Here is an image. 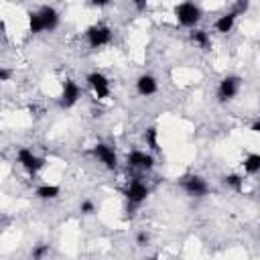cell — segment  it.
<instances>
[{
    "label": "cell",
    "instance_id": "15",
    "mask_svg": "<svg viewBox=\"0 0 260 260\" xmlns=\"http://www.w3.org/2000/svg\"><path fill=\"white\" fill-rule=\"evenodd\" d=\"M242 167H244V171H246L248 175H256V173H260V152H252V154H248V156L244 158Z\"/></svg>",
    "mask_w": 260,
    "mask_h": 260
},
{
    "label": "cell",
    "instance_id": "9",
    "mask_svg": "<svg viewBox=\"0 0 260 260\" xmlns=\"http://www.w3.org/2000/svg\"><path fill=\"white\" fill-rule=\"evenodd\" d=\"M126 162H128V167H132V169L150 171V169L154 167V156H152L150 152H146V150H132V152H128Z\"/></svg>",
    "mask_w": 260,
    "mask_h": 260
},
{
    "label": "cell",
    "instance_id": "6",
    "mask_svg": "<svg viewBox=\"0 0 260 260\" xmlns=\"http://www.w3.org/2000/svg\"><path fill=\"white\" fill-rule=\"evenodd\" d=\"M148 193H150L148 185H146V183H142V181H138V179L130 181V183H128V187L124 189V197H126V199H128V203H132V205H140L142 201H146Z\"/></svg>",
    "mask_w": 260,
    "mask_h": 260
},
{
    "label": "cell",
    "instance_id": "18",
    "mask_svg": "<svg viewBox=\"0 0 260 260\" xmlns=\"http://www.w3.org/2000/svg\"><path fill=\"white\" fill-rule=\"evenodd\" d=\"M28 28H30V32H43L45 30V26H43V18H41V14H39V10L37 12H30L28 14Z\"/></svg>",
    "mask_w": 260,
    "mask_h": 260
},
{
    "label": "cell",
    "instance_id": "7",
    "mask_svg": "<svg viewBox=\"0 0 260 260\" xmlns=\"http://www.w3.org/2000/svg\"><path fill=\"white\" fill-rule=\"evenodd\" d=\"M79 98H81V87L77 85V81L65 79L63 81V91H61V98H59V106L61 108H73Z\"/></svg>",
    "mask_w": 260,
    "mask_h": 260
},
{
    "label": "cell",
    "instance_id": "10",
    "mask_svg": "<svg viewBox=\"0 0 260 260\" xmlns=\"http://www.w3.org/2000/svg\"><path fill=\"white\" fill-rule=\"evenodd\" d=\"M87 83H89V87L93 89V93L98 95V100H106V98L110 95V81H108V77H106L104 73L91 71V73L87 75Z\"/></svg>",
    "mask_w": 260,
    "mask_h": 260
},
{
    "label": "cell",
    "instance_id": "22",
    "mask_svg": "<svg viewBox=\"0 0 260 260\" xmlns=\"http://www.w3.org/2000/svg\"><path fill=\"white\" fill-rule=\"evenodd\" d=\"M246 10H248V2H246V0L236 2V4H234V8H232V12H234L236 16H240V14H242V12H246Z\"/></svg>",
    "mask_w": 260,
    "mask_h": 260
},
{
    "label": "cell",
    "instance_id": "3",
    "mask_svg": "<svg viewBox=\"0 0 260 260\" xmlns=\"http://www.w3.org/2000/svg\"><path fill=\"white\" fill-rule=\"evenodd\" d=\"M16 158H18V162L22 165V169L24 171H28V173H39L45 165H47V158H43V156H39V154H35L30 148H18V152H16Z\"/></svg>",
    "mask_w": 260,
    "mask_h": 260
},
{
    "label": "cell",
    "instance_id": "13",
    "mask_svg": "<svg viewBox=\"0 0 260 260\" xmlns=\"http://www.w3.org/2000/svg\"><path fill=\"white\" fill-rule=\"evenodd\" d=\"M236 14L230 10V12H225V14H221L217 20H215V30L217 32H221V35H228V32H232V28H234V24H236Z\"/></svg>",
    "mask_w": 260,
    "mask_h": 260
},
{
    "label": "cell",
    "instance_id": "26",
    "mask_svg": "<svg viewBox=\"0 0 260 260\" xmlns=\"http://www.w3.org/2000/svg\"><path fill=\"white\" fill-rule=\"evenodd\" d=\"M134 6H136L138 10H142V8H146V2H134Z\"/></svg>",
    "mask_w": 260,
    "mask_h": 260
},
{
    "label": "cell",
    "instance_id": "19",
    "mask_svg": "<svg viewBox=\"0 0 260 260\" xmlns=\"http://www.w3.org/2000/svg\"><path fill=\"white\" fill-rule=\"evenodd\" d=\"M144 140H146V144L150 146V150H158V148H160V146H158V130H156L154 126L146 128V132H144Z\"/></svg>",
    "mask_w": 260,
    "mask_h": 260
},
{
    "label": "cell",
    "instance_id": "27",
    "mask_svg": "<svg viewBox=\"0 0 260 260\" xmlns=\"http://www.w3.org/2000/svg\"><path fill=\"white\" fill-rule=\"evenodd\" d=\"M146 260H158V256L154 254V256H150V258H146Z\"/></svg>",
    "mask_w": 260,
    "mask_h": 260
},
{
    "label": "cell",
    "instance_id": "11",
    "mask_svg": "<svg viewBox=\"0 0 260 260\" xmlns=\"http://www.w3.org/2000/svg\"><path fill=\"white\" fill-rule=\"evenodd\" d=\"M156 89H158V83H156V79H154L152 75L144 73V75H140V77L136 79V91H138L140 95L148 98V95L156 93Z\"/></svg>",
    "mask_w": 260,
    "mask_h": 260
},
{
    "label": "cell",
    "instance_id": "24",
    "mask_svg": "<svg viewBox=\"0 0 260 260\" xmlns=\"http://www.w3.org/2000/svg\"><path fill=\"white\" fill-rule=\"evenodd\" d=\"M10 79V69L0 67V81H8Z\"/></svg>",
    "mask_w": 260,
    "mask_h": 260
},
{
    "label": "cell",
    "instance_id": "12",
    "mask_svg": "<svg viewBox=\"0 0 260 260\" xmlns=\"http://www.w3.org/2000/svg\"><path fill=\"white\" fill-rule=\"evenodd\" d=\"M39 14L43 18L45 30H55L57 28V24H59V12L53 6H41L39 8Z\"/></svg>",
    "mask_w": 260,
    "mask_h": 260
},
{
    "label": "cell",
    "instance_id": "20",
    "mask_svg": "<svg viewBox=\"0 0 260 260\" xmlns=\"http://www.w3.org/2000/svg\"><path fill=\"white\" fill-rule=\"evenodd\" d=\"M49 252H51L49 244H37L30 252V258L32 260H45V256H49Z\"/></svg>",
    "mask_w": 260,
    "mask_h": 260
},
{
    "label": "cell",
    "instance_id": "2",
    "mask_svg": "<svg viewBox=\"0 0 260 260\" xmlns=\"http://www.w3.org/2000/svg\"><path fill=\"white\" fill-rule=\"evenodd\" d=\"M85 41L91 49H102L112 43V28L108 24H91L85 30Z\"/></svg>",
    "mask_w": 260,
    "mask_h": 260
},
{
    "label": "cell",
    "instance_id": "23",
    "mask_svg": "<svg viewBox=\"0 0 260 260\" xmlns=\"http://www.w3.org/2000/svg\"><path fill=\"white\" fill-rule=\"evenodd\" d=\"M148 240H150V236H148L146 232H138V234H136V244H138V246H146Z\"/></svg>",
    "mask_w": 260,
    "mask_h": 260
},
{
    "label": "cell",
    "instance_id": "4",
    "mask_svg": "<svg viewBox=\"0 0 260 260\" xmlns=\"http://www.w3.org/2000/svg\"><path fill=\"white\" fill-rule=\"evenodd\" d=\"M181 187L183 191L189 195V197H205L209 193V185L203 177L199 175H187L183 181H181Z\"/></svg>",
    "mask_w": 260,
    "mask_h": 260
},
{
    "label": "cell",
    "instance_id": "25",
    "mask_svg": "<svg viewBox=\"0 0 260 260\" xmlns=\"http://www.w3.org/2000/svg\"><path fill=\"white\" fill-rule=\"evenodd\" d=\"M252 132H260V120H256L254 124H252V128H250Z\"/></svg>",
    "mask_w": 260,
    "mask_h": 260
},
{
    "label": "cell",
    "instance_id": "5",
    "mask_svg": "<svg viewBox=\"0 0 260 260\" xmlns=\"http://www.w3.org/2000/svg\"><path fill=\"white\" fill-rule=\"evenodd\" d=\"M240 77L238 75H228V77H223L221 81H219V85H217V100L219 102H230V100H234L236 95H238V91H240Z\"/></svg>",
    "mask_w": 260,
    "mask_h": 260
},
{
    "label": "cell",
    "instance_id": "17",
    "mask_svg": "<svg viewBox=\"0 0 260 260\" xmlns=\"http://www.w3.org/2000/svg\"><path fill=\"white\" fill-rule=\"evenodd\" d=\"M223 185H225L228 189H232V191H242L244 179H242L240 175H236V173H230V175L223 177Z\"/></svg>",
    "mask_w": 260,
    "mask_h": 260
},
{
    "label": "cell",
    "instance_id": "21",
    "mask_svg": "<svg viewBox=\"0 0 260 260\" xmlns=\"http://www.w3.org/2000/svg\"><path fill=\"white\" fill-rule=\"evenodd\" d=\"M79 211H81V213H85V215H91V213L95 211V203H93V201H89V199H85V201H81Z\"/></svg>",
    "mask_w": 260,
    "mask_h": 260
},
{
    "label": "cell",
    "instance_id": "14",
    "mask_svg": "<svg viewBox=\"0 0 260 260\" xmlns=\"http://www.w3.org/2000/svg\"><path fill=\"white\" fill-rule=\"evenodd\" d=\"M189 37H191V41H193L195 45H199L201 49H209V47H211V39H209L207 30H203V28H193V30L189 32Z\"/></svg>",
    "mask_w": 260,
    "mask_h": 260
},
{
    "label": "cell",
    "instance_id": "1",
    "mask_svg": "<svg viewBox=\"0 0 260 260\" xmlns=\"http://www.w3.org/2000/svg\"><path fill=\"white\" fill-rule=\"evenodd\" d=\"M175 18L181 26L193 28L201 20V8L195 2H181L175 6Z\"/></svg>",
    "mask_w": 260,
    "mask_h": 260
},
{
    "label": "cell",
    "instance_id": "8",
    "mask_svg": "<svg viewBox=\"0 0 260 260\" xmlns=\"http://www.w3.org/2000/svg\"><path fill=\"white\" fill-rule=\"evenodd\" d=\"M91 152H93V156H95L108 171H116V169H118V156H116V152H114L112 146L100 142V144H95V146L91 148Z\"/></svg>",
    "mask_w": 260,
    "mask_h": 260
},
{
    "label": "cell",
    "instance_id": "16",
    "mask_svg": "<svg viewBox=\"0 0 260 260\" xmlns=\"http://www.w3.org/2000/svg\"><path fill=\"white\" fill-rule=\"evenodd\" d=\"M35 193L39 199H55V197H59L61 189L57 185H41V187H37Z\"/></svg>",
    "mask_w": 260,
    "mask_h": 260
}]
</instances>
